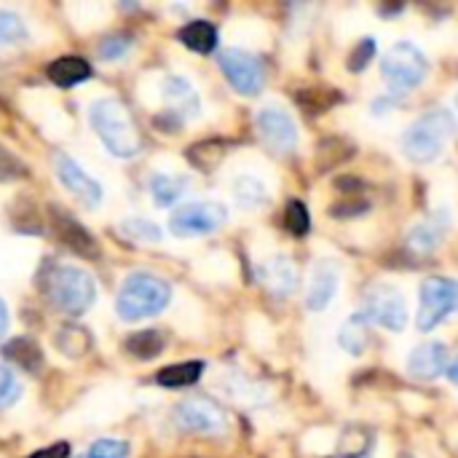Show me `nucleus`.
I'll return each instance as SVG.
<instances>
[{
  "label": "nucleus",
  "instance_id": "1",
  "mask_svg": "<svg viewBox=\"0 0 458 458\" xmlns=\"http://www.w3.org/2000/svg\"><path fill=\"white\" fill-rule=\"evenodd\" d=\"M91 126L105 148L118 158H131L142 150V137L131 113L113 97L97 99L91 105Z\"/></svg>",
  "mask_w": 458,
  "mask_h": 458
},
{
  "label": "nucleus",
  "instance_id": "2",
  "mask_svg": "<svg viewBox=\"0 0 458 458\" xmlns=\"http://www.w3.org/2000/svg\"><path fill=\"white\" fill-rule=\"evenodd\" d=\"M169 298H172V290L164 279L137 271L123 279L118 298H115V311L121 319L137 322V319L161 314L169 306Z\"/></svg>",
  "mask_w": 458,
  "mask_h": 458
},
{
  "label": "nucleus",
  "instance_id": "3",
  "mask_svg": "<svg viewBox=\"0 0 458 458\" xmlns=\"http://www.w3.org/2000/svg\"><path fill=\"white\" fill-rule=\"evenodd\" d=\"M43 293L54 309L72 317L89 311L97 295L91 276L75 266H48L43 274Z\"/></svg>",
  "mask_w": 458,
  "mask_h": 458
},
{
  "label": "nucleus",
  "instance_id": "4",
  "mask_svg": "<svg viewBox=\"0 0 458 458\" xmlns=\"http://www.w3.org/2000/svg\"><path fill=\"white\" fill-rule=\"evenodd\" d=\"M456 123L451 118V113L445 110H429L424 113L419 121L411 123V129L403 137V150L411 161L416 164H429L435 161L443 148L448 145V140L454 137Z\"/></svg>",
  "mask_w": 458,
  "mask_h": 458
},
{
  "label": "nucleus",
  "instance_id": "5",
  "mask_svg": "<svg viewBox=\"0 0 458 458\" xmlns=\"http://www.w3.org/2000/svg\"><path fill=\"white\" fill-rule=\"evenodd\" d=\"M427 72H429L427 56L421 54V48H416L408 40L394 43L381 62V75L389 83V89L397 94H405V91L421 86Z\"/></svg>",
  "mask_w": 458,
  "mask_h": 458
},
{
  "label": "nucleus",
  "instance_id": "6",
  "mask_svg": "<svg viewBox=\"0 0 458 458\" xmlns=\"http://www.w3.org/2000/svg\"><path fill=\"white\" fill-rule=\"evenodd\" d=\"M458 311V282L456 279H445V276H435L427 279L421 284V303H419V317L416 325L419 330L429 333L437 325H443V319L448 314Z\"/></svg>",
  "mask_w": 458,
  "mask_h": 458
},
{
  "label": "nucleus",
  "instance_id": "7",
  "mask_svg": "<svg viewBox=\"0 0 458 458\" xmlns=\"http://www.w3.org/2000/svg\"><path fill=\"white\" fill-rule=\"evenodd\" d=\"M365 319L381 325L384 330L400 333L408 325V303L403 293L392 284H373L365 293Z\"/></svg>",
  "mask_w": 458,
  "mask_h": 458
},
{
  "label": "nucleus",
  "instance_id": "8",
  "mask_svg": "<svg viewBox=\"0 0 458 458\" xmlns=\"http://www.w3.org/2000/svg\"><path fill=\"white\" fill-rule=\"evenodd\" d=\"M228 212L223 204L217 201H193L180 207L172 217H169V231L174 236H207L212 231H217L225 223Z\"/></svg>",
  "mask_w": 458,
  "mask_h": 458
},
{
  "label": "nucleus",
  "instance_id": "9",
  "mask_svg": "<svg viewBox=\"0 0 458 458\" xmlns=\"http://www.w3.org/2000/svg\"><path fill=\"white\" fill-rule=\"evenodd\" d=\"M255 126H258V134L263 140V145L276 153V156H287L295 150L298 145V129H295V121L293 115L279 107V105H266L258 118H255Z\"/></svg>",
  "mask_w": 458,
  "mask_h": 458
},
{
  "label": "nucleus",
  "instance_id": "10",
  "mask_svg": "<svg viewBox=\"0 0 458 458\" xmlns=\"http://www.w3.org/2000/svg\"><path fill=\"white\" fill-rule=\"evenodd\" d=\"M174 421L180 429L193 435H223L228 427V419L217 403L209 397H188L174 408Z\"/></svg>",
  "mask_w": 458,
  "mask_h": 458
},
{
  "label": "nucleus",
  "instance_id": "11",
  "mask_svg": "<svg viewBox=\"0 0 458 458\" xmlns=\"http://www.w3.org/2000/svg\"><path fill=\"white\" fill-rule=\"evenodd\" d=\"M220 70L225 72L228 83L239 91V94H258L263 89L266 72L263 64L255 54L244 51V48H225L220 54Z\"/></svg>",
  "mask_w": 458,
  "mask_h": 458
},
{
  "label": "nucleus",
  "instance_id": "12",
  "mask_svg": "<svg viewBox=\"0 0 458 458\" xmlns=\"http://www.w3.org/2000/svg\"><path fill=\"white\" fill-rule=\"evenodd\" d=\"M54 172H56L59 182L83 204L94 207L102 201V185L94 177H89L67 153H54Z\"/></svg>",
  "mask_w": 458,
  "mask_h": 458
},
{
  "label": "nucleus",
  "instance_id": "13",
  "mask_svg": "<svg viewBox=\"0 0 458 458\" xmlns=\"http://www.w3.org/2000/svg\"><path fill=\"white\" fill-rule=\"evenodd\" d=\"M51 225H54V233L59 236L62 244H67L72 252L89 258V260H97L99 258V247L94 242V236L64 209L59 207H51Z\"/></svg>",
  "mask_w": 458,
  "mask_h": 458
},
{
  "label": "nucleus",
  "instance_id": "14",
  "mask_svg": "<svg viewBox=\"0 0 458 458\" xmlns=\"http://www.w3.org/2000/svg\"><path fill=\"white\" fill-rule=\"evenodd\" d=\"M260 282L266 287V293H271L274 298H287L295 293L298 287V271L295 266L284 258V255H274L260 266Z\"/></svg>",
  "mask_w": 458,
  "mask_h": 458
},
{
  "label": "nucleus",
  "instance_id": "15",
  "mask_svg": "<svg viewBox=\"0 0 458 458\" xmlns=\"http://www.w3.org/2000/svg\"><path fill=\"white\" fill-rule=\"evenodd\" d=\"M408 365H411V373H413L416 378L432 381V378H437L440 373L448 370V349H445V344H440V341L424 344V346H419V349L411 354Z\"/></svg>",
  "mask_w": 458,
  "mask_h": 458
},
{
  "label": "nucleus",
  "instance_id": "16",
  "mask_svg": "<svg viewBox=\"0 0 458 458\" xmlns=\"http://www.w3.org/2000/svg\"><path fill=\"white\" fill-rule=\"evenodd\" d=\"M164 99H166V105H169L166 110H169L172 115H177L180 121H182V118L199 115V97H196L193 86H191L185 78H177V75L166 78V81H164Z\"/></svg>",
  "mask_w": 458,
  "mask_h": 458
},
{
  "label": "nucleus",
  "instance_id": "17",
  "mask_svg": "<svg viewBox=\"0 0 458 458\" xmlns=\"http://www.w3.org/2000/svg\"><path fill=\"white\" fill-rule=\"evenodd\" d=\"M338 290V274L330 263H322L314 268V276L309 282V293H306V306L311 311H322L330 306L333 295Z\"/></svg>",
  "mask_w": 458,
  "mask_h": 458
},
{
  "label": "nucleus",
  "instance_id": "18",
  "mask_svg": "<svg viewBox=\"0 0 458 458\" xmlns=\"http://www.w3.org/2000/svg\"><path fill=\"white\" fill-rule=\"evenodd\" d=\"M89 75H91V64L81 56H59L48 64V78L62 89H72L83 83Z\"/></svg>",
  "mask_w": 458,
  "mask_h": 458
},
{
  "label": "nucleus",
  "instance_id": "19",
  "mask_svg": "<svg viewBox=\"0 0 458 458\" xmlns=\"http://www.w3.org/2000/svg\"><path fill=\"white\" fill-rule=\"evenodd\" d=\"M180 43L196 54H209L217 46V27L204 19H193L180 30Z\"/></svg>",
  "mask_w": 458,
  "mask_h": 458
},
{
  "label": "nucleus",
  "instance_id": "20",
  "mask_svg": "<svg viewBox=\"0 0 458 458\" xmlns=\"http://www.w3.org/2000/svg\"><path fill=\"white\" fill-rule=\"evenodd\" d=\"M3 357L24 368L27 373H38L43 368V352L32 338H13L3 346Z\"/></svg>",
  "mask_w": 458,
  "mask_h": 458
},
{
  "label": "nucleus",
  "instance_id": "21",
  "mask_svg": "<svg viewBox=\"0 0 458 458\" xmlns=\"http://www.w3.org/2000/svg\"><path fill=\"white\" fill-rule=\"evenodd\" d=\"M204 373V362L193 360V362H177V365H169L164 370H158L156 381L158 386L164 389H185V386H193Z\"/></svg>",
  "mask_w": 458,
  "mask_h": 458
},
{
  "label": "nucleus",
  "instance_id": "22",
  "mask_svg": "<svg viewBox=\"0 0 458 458\" xmlns=\"http://www.w3.org/2000/svg\"><path fill=\"white\" fill-rule=\"evenodd\" d=\"M295 99H298V105L309 115H319V113H327L333 105H338L341 102V94L335 89H330V86L317 83V86H306V89L295 91Z\"/></svg>",
  "mask_w": 458,
  "mask_h": 458
},
{
  "label": "nucleus",
  "instance_id": "23",
  "mask_svg": "<svg viewBox=\"0 0 458 458\" xmlns=\"http://www.w3.org/2000/svg\"><path fill=\"white\" fill-rule=\"evenodd\" d=\"M352 156H354L352 142H346L344 137H330V140H322L317 148V166L319 169H335L338 164L349 161Z\"/></svg>",
  "mask_w": 458,
  "mask_h": 458
},
{
  "label": "nucleus",
  "instance_id": "24",
  "mask_svg": "<svg viewBox=\"0 0 458 458\" xmlns=\"http://www.w3.org/2000/svg\"><path fill=\"white\" fill-rule=\"evenodd\" d=\"M185 188H188V180L174 177V174H153L150 180V193L158 207H172L185 193Z\"/></svg>",
  "mask_w": 458,
  "mask_h": 458
},
{
  "label": "nucleus",
  "instance_id": "25",
  "mask_svg": "<svg viewBox=\"0 0 458 458\" xmlns=\"http://www.w3.org/2000/svg\"><path fill=\"white\" fill-rule=\"evenodd\" d=\"M368 325L370 322L365 319V314H357V317H349L346 325L341 327L338 341L349 354H362L368 349Z\"/></svg>",
  "mask_w": 458,
  "mask_h": 458
},
{
  "label": "nucleus",
  "instance_id": "26",
  "mask_svg": "<svg viewBox=\"0 0 458 458\" xmlns=\"http://www.w3.org/2000/svg\"><path fill=\"white\" fill-rule=\"evenodd\" d=\"M223 158H225V142L220 140H207V142L188 148V161L201 172H212Z\"/></svg>",
  "mask_w": 458,
  "mask_h": 458
},
{
  "label": "nucleus",
  "instance_id": "27",
  "mask_svg": "<svg viewBox=\"0 0 458 458\" xmlns=\"http://www.w3.org/2000/svg\"><path fill=\"white\" fill-rule=\"evenodd\" d=\"M126 352L137 360H153L164 352V335L156 330H140L126 338Z\"/></svg>",
  "mask_w": 458,
  "mask_h": 458
},
{
  "label": "nucleus",
  "instance_id": "28",
  "mask_svg": "<svg viewBox=\"0 0 458 458\" xmlns=\"http://www.w3.org/2000/svg\"><path fill=\"white\" fill-rule=\"evenodd\" d=\"M370 448H373V435L365 427H349L338 440V451L344 458H365Z\"/></svg>",
  "mask_w": 458,
  "mask_h": 458
},
{
  "label": "nucleus",
  "instance_id": "29",
  "mask_svg": "<svg viewBox=\"0 0 458 458\" xmlns=\"http://www.w3.org/2000/svg\"><path fill=\"white\" fill-rule=\"evenodd\" d=\"M56 349L64 352L67 357H83L91 349V338L83 327L78 325H64L56 333Z\"/></svg>",
  "mask_w": 458,
  "mask_h": 458
},
{
  "label": "nucleus",
  "instance_id": "30",
  "mask_svg": "<svg viewBox=\"0 0 458 458\" xmlns=\"http://www.w3.org/2000/svg\"><path fill=\"white\" fill-rule=\"evenodd\" d=\"M233 191H236V201L242 207H247V209H255V207L266 204V199H268L263 182L255 180V177H239L236 185H233Z\"/></svg>",
  "mask_w": 458,
  "mask_h": 458
},
{
  "label": "nucleus",
  "instance_id": "31",
  "mask_svg": "<svg viewBox=\"0 0 458 458\" xmlns=\"http://www.w3.org/2000/svg\"><path fill=\"white\" fill-rule=\"evenodd\" d=\"M27 40V27L13 11H0V46H19Z\"/></svg>",
  "mask_w": 458,
  "mask_h": 458
},
{
  "label": "nucleus",
  "instance_id": "32",
  "mask_svg": "<svg viewBox=\"0 0 458 458\" xmlns=\"http://www.w3.org/2000/svg\"><path fill=\"white\" fill-rule=\"evenodd\" d=\"M284 228H287L293 236L309 233V228H311V215H309V209H306L303 201H290V204L284 207Z\"/></svg>",
  "mask_w": 458,
  "mask_h": 458
},
{
  "label": "nucleus",
  "instance_id": "33",
  "mask_svg": "<svg viewBox=\"0 0 458 458\" xmlns=\"http://www.w3.org/2000/svg\"><path fill=\"white\" fill-rule=\"evenodd\" d=\"M440 228H437V223H421V225H416L413 231H411V250L413 252H432L437 244H440Z\"/></svg>",
  "mask_w": 458,
  "mask_h": 458
},
{
  "label": "nucleus",
  "instance_id": "34",
  "mask_svg": "<svg viewBox=\"0 0 458 458\" xmlns=\"http://www.w3.org/2000/svg\"><path fill=\"white\" fill-rule=\"evenodd\" d=\"M121 231H123L129 239L142 242V244H156V242H161V228L153 225V223H148V220H129V223L121 225Z\"/></svg>",
  "mask_w": 458,
  "mask_h": 458
},
{
  "label": "nucleus",
  "instance_id": "35",
  "mask_svg": "<svg viewBox=\"0 0 458 458\" xmlns=\"http://www.w3.org/2000/svg\"><path fill=\"white\" fill-rule=\"evenodd\" d=\"M373 56H376V40L373 38H362L352 48V54H349V70H354V72L365 70L373 62Z\"/></svg>",
  "mask_w": 458,
  "mask_h": 458
},
{
  "label": "nucleus",
  "instance_id": "36",
  "mask_svg": "<svg viewBox=\"0 0 458 458\" xmlns=\"http://www.w3.org/2000/svg\"><path fill=\"white\" fill-rule=\"evenodd\" d=\"M19 397H21V386H19L16 376L0 365V408H11Z\"/></svg>",
  "mask_w": 458,
  "mask_h": 458
},
{
  "label": "nucleus",
  "instance_id": "37",
  "mask_svg": "<svg viewBox=\"0 0 458 458\" xmlns=\"http://www.w3.org/2000/svg\"><path fill=\"white\" fill-rule=\"evenodd\" d=\"M24 174H27V166H24L11 150H5V148L0 145V182L19 180V177H24Z\"/></svg>",
  "mask_w": 458,
  "mask_h": 458
},
{
  "label": "nucleus",
  "instance_id": "38",
  "mask_svg": "<svg viewBox=\"0 0 458 458\" xmlns=\"http://www.w3.org/2000/svg\"><path fill=\"white\" fill-rule=\"evenodd\" d=\"M129 456V445L121 440H97L89 448V458H126Z\"/></svg>",
  "mask_w": 458,
  "mask_h": 458
},
{
  "label": "nucleus",
  "instance_id": "39",
  "mask_svg": "<svg viewBox=\"0 0 458 458\" xmlns=\"http://www.w3.org/2000/svg\"><path fill=\"white\" fill-rule=\"evenodd\" d=\"M129 48H131L129 35H110L99 43V56L102 59H121Z\"/></svg>",
  "mask_w": 458,
  "mask_h": 458
},
{
  "label": "nucleus",
  "instance_id": "40",
  "mask_svg": "<svg viewBox=\"0 0 458 458\" xmlns=\"http://www.w3.org/2000/svg\"><path fill=\"white\" fill-rule=\"evenodd\" d=\"M30 458H70V448H67V443H56L51 448H43V451L32 454Z\"/></svg>",
  "mask_w": 458,
  "mask_h": 458
},
{
  "label": "nucleus",
  "instance_id": "41",
  "mask_svg": "<svg viewBox=\"0 0 458 458\" xmlns=\"http://www.w3.org/2000/svg\"><path fill=\"white\" fill-rule=\"evenodd\" d=\"M5 327H8V309H5V303L0 301V338H3V333H5Z\"/></svg>",
  "mask_w": 458,
  "mask_h": 458
},
{
  "label": "nucleus",
  "instance_id": "42",
  "mask_svg": "<svg viewBox=\"0 0 458 458\" xmlns=\"http://www.w3.org/2000/svg\"><path fill=\"white\" fill-rule=\"evenodd\" d=\"M448 378H451V381L458 386V357L451 362V365H448Z\"/></svg>",
  "mask_w": 458,
  "mask_h": 458
}]
</instances>
